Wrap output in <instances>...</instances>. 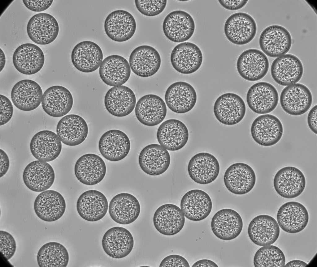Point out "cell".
Masks as SVG:
<instances>
[{
  "label": "cell",
  "mask_w": 317,
  "mask_h": 267,
  "mask_svg": "<svg viewBox=\"0 0 317 267\" xmlns=\"http://www.w3.org/2000/svg\"><path fill=\"white\" fill-rule=\"evenodd\" d=\"M257 27L255 19L246 12H238L230 15L224 25V35L230 43L243 45L251 42L255 37Z\"/></svg>",
  "instance_id": "obj_1"
},
{
  "label": "cell",
  "mask_w": 317,
  "mask_h": 267,
  "mask_svg": "<svg viewBox=\"0 0 317 267\" xmlns=\"http://www.w3.org/2000/svg\"><path fill=\"white\" fill-rule=\"evenodd\" d=\"M246 107L243 99L233 92H226L219 95L215 100L213 112L216 119L228 126L236 125L243 119Z\"/></svg>",
  "instance_id": "obj_2"
},
{
  "label": "cell",
  "mask_w": 317,
  "mask_h": 267,
  "mask_svg": "<svg viewBox=\"0 0 317 267\" xmlns=\"http://www.w3.org/2000/svg\"><path fill=\"white\" fill-rule=\"evenodd\" d=\"M273 186L280 197L292 199L300 196L304 192L306 180L303 172L293 166H286L278 170L273 177Z\"/></svg>",
  "instance_id": "obj_3"
},
{
  "label": "cell",
  "mask_w": 317,
  "mask_h": 267,
  "mask_svg": "<svg viewBox=\"0 0 317 267\" xmlns=\"http://www.w3.org/2000/svg\"><path fill=\"white\" fill-rule=\"evenodd\" d=\"M165 36L175 43L185 42L193 35L195 24L193 17L188 12L177 10L168 13L164 18L162 25Z\"/></svg>",
  "instance_id": "obj_4"
},
{
  "label": "cell",
  "mask_w": 317,
  "mask_h": 267,
  "mask_svg": "<svg viewBox=\"0 0 317 267\" xmlns=\"http://www.w3.org/2000/svg\"><path fill=\"white\" fill-rule=\"evenodd\" d=\"M236 68L239 75L250 82L263 78L267 73L269 63L267 56L261 51L254 48L245 50L238 56Z\"/></svg>",
  "instance_id": "obj_5"
},
{
  "label": "cell",
  "mask_w": 317,
  "mask_h": 267,
  "mask_svg": "<svg viewBox=\"0 0 317 267\" xmlns=\"http://www.w3.org/2000/svg\"><path fill=\"white\" fill-rule=\"evenodd\" d=\"M283 127L276 116L267 114L259 115L252 121L250 127L251 137L258 145L270 147L277 143L283 134Z\"/></svg>",
  "instance_id": "obj_6"
},
{
  "label": "cell",
  "mask_w": 317,
  "mask_h": 267,
  "mask_svg": "<svg viewBox=\"0 0 317 267\" xmlns=\"http://www.w3.org/2000/svg\"><path fill=\"white\" fill-rule=\"evenodd\" d=\"M292 38L289 31L280 25L273 24L265 28L259 38V44L262 51L268 56L278 57L290 50Z\"/></svg>",
  "instance_id": "obj_7"
},
{
  "label": "cell",
  "mask_w": 317,
  "mask_h": 267,
  "mask_svg": "<svg viewBox=\"0 0 317 267\" xmlns=\"http://www.w3.org/2000/svg\"><path fill=\"white\" fill-rule=\"evenodd\" d=\"M171 64L179 73L190 74L201 67L203 61L202 52L195 44L185 42L178 44L172 49L170 55Z\"/></svg>",
  "instance_id": "obj_8"
},
{
  "label": "cell",
  "mask_w": 317,
  "mask_h": 267,
  "mask_svg": "<svg viewBox=\"0 0 317 267\" xmlns=\"http://www.w3.org/2000/svg\"><path fill=\"white\" fill-rule=\"evenodd\" d=\"M246 100L248 107L252 112L258 114H267L276 108L279 96L273 85L268 82H260L249 88Z\"/></svg>",
  "instance_id": "obj_9"
},
{
  "label": "cell",
  "mask_w": 317,
  "mask_h": 267,
  "mask_svg": "<svg viewBox=\"0 0 317 267\" xmlns=\"http://www.w3.org/2000/svg\"><path fill=\"white\" fill-rule=\"evenodd\" d=\"M276 218L280 227L283 231L295 234L300 232L306 227L309 222V214L302 204L290 201L285 202L279 207Z\"/></svg>",
  "instance_id": "obj_10"
},
{
  "label": "cell",
  "mask_w": 317,
  "mask_h": 267,
  "mask_svg": "<svg viewBox=\"0 0 317 267\" xmlns=\"http://www.w3.org/2000/svg\"><path fill=\"white\" fill-rule=\"evenodd\" d=\"M255 173L249 165L243 163H233L226 170L223 182L226 188L236 195H245L254 188L256 182Z\"/></svg>",
  "instance_id": "obj_11"
},
{
  "label": "cell",
  "mask_w": 317,
  "mask_h": 267,
  "mask_svg": "<svg viewBox=\"0 0 317 267\" xmlns=\"http://www.w3.org/2000/svg\"><path fill=\"white\" fill-rule=\"evenodd\" d=\"M312 94L309 88L300 83L284 87L282 91L280 102L282 109L288 114L299 116L306 112L312 103Z\"/></svg>",
  "instance_id": "obj_12"
},
{
  "label": "cell",
  "mask_w": 317,
  "mask_h": 267,
  "mask_svg": "<svg viewBox=\"0 0 317 267\" xmlns=\"http://www.w3.org/2000/svg\"><path fill=\"white\" fill-rule=\"evenodd\" d=\"M104 29L111 40L118 42L126 41L131 38L136 29V23L133 16L122 9L112 11L106 17Z\"/></svg>",
  "instance_id": "obj_13"
},
{
  "label": "cell",
  "mask_w": 317,
  "mask_h": 267,
  "mask_svg": "<svg viewBox=\"0 0 317 267\" xmlns=\"http://www.w3.org/2000/svg\"><path fill=\"white\" fill-rule=\"evenodd\" d=\"M190 178L201 185H206L214 181L220 171L219 162L211 154L201 152L193 155L189 160L187 167Z\"/></svg>",
  "instance_id": "obj_14"
},
{
  "label": "cell",
  "mask_w": 317,
  "mask_h": 267,
  "mask_svg": "<svg viewBox=\"0 0 317 267\" xmlns=\"http://www.w3.org/2000/svg\"><path fill=\"white\" fill-rule=\"evenodd\" d=\"M270 72L272 79L276 83L286 86L299 81L303 74V67L297 57L292 54H286L273 61Z\"/></svg>",
  "instance_id": "obj_15"
},
{
  "label": "cell",
  "mask_w": 317,
  "mask_h": 267,
  "mask_svg": "<svg viewBox=\"0 0 317 267\" xmlns=\"http://www.w3.org/2000/svg\"><path fill=\"white\" fill-rule=\"evenodd\" d=\"M29 38L36 44L45 45L53 42L59 32L58 21L50 14L37 13L29 20L26 26Z\"/></svg>",
  "instance_id": "obj_16"
},
{
  "label": "cell",
  "mask_w": 317,
  "mask_h": 267,
  "mask_svg": "<svg viewBox=\"0 0 317 267\" xmlns=\"http://www.w3.org/2000/svg\"><path fill=\"white\" fill-rule=\"evenodd\" d=\"M197 94L194 88L189 83L179 81L170 84L165 92L167 105L172 112L184 114L191 110L196 104Z\"/></svg>",
  "instance_id": "obj_17"
},
{
  "label": "cell",
  "mask_w": 317,
  "mask_h": 267,
  "mask_svg": "<svg viewBox=\"0 0 317 267\" xmlns=\"http://www.w3.org/2000/svg\"><path fill=\"white\" fill-rule=\"evenodd\" d=\"M129 63L132 71L143 78L151 76L158 70L161 65L160 55L153 47L147 45L139 46L131 52Z\"/></svg>",
  "instance_id": "obj_18"
},
{
  "label": "cell",
  "mask_w": 317,
  "mask_h": 267,
  "mask_svg": "<svg viewBox=\"0 0 317 267\" xmlns=\"http://www.w3.org/2000/svg\"><path fill=\"white\" fill-rule=\"evenodd\" d=\"M211 227L218 238L229 241L237 237L243 227L242 218L239 214L231 209L225 208L217 211L213 216Z\"/></svg>",
  "instance_id": "obj_19"
},
{
  "label": "cell",
  "mask_w": 317,
  "mask_h": 267,
  "mask_svg": "<svg viewBox=\"0 0 317 267\" xmlns=\"http://www.w3.org/2000/svg\"><path fill=\"white\" fill-rule=\"evenodd\" d=\"M103 54L100 46L90 41H84L77 44L71 54L74 67L78 71L89 73L96 70L103 60Z\"/></svg>",
  "instance_id": "obj_20"
},
{
  "label": "cell",
  "mask_w": 317,
  "mask_h": 267,
  "mask_svg": "<svg viewBox=\"0 0 317 267\" xmlns=\"http://www.w3.org/2000/svg\"><path fill=\"white\" fill-rule=\"evenodd\" d=\"M280 227L277 221L268 215L262 214L253 218L247 228L250 241L256 245L263 246L272 244L278 239Z\"/></svg>",
  "instance_id": "obj_21"
},
{
  "label": "cell",
  "mask_w": 317,
  "mask_h": 267,
  "mask_svg": "<svg viewBox=\"0 0 317 267\" xmlns=\"http://www.w3.org/2000/svg\"><path fill=\"white\" fill-rule=\"evenodd\" d=\"M131 148L130 140L122 131L111 129L104 133L100 137L98 148L101 155L106 159L117 162L124 159Z\"/></svg>",
  "instance_id": "obj_22"
},
{
  "label": "cell",
  "mask_w": 317,
  "mask_h": 267,
  "mask_svg": "<svg viewBox=\"0 0 317 267\" xmlns=\"http://www.w3.org/2000/svg\"><path fill=\"white\" fill-rule=\"evenodd\" d=\"M34 210L38 217L47 222H53L61 218L66 209V203L59 192L48 190L41 192L36 198Z\"/></svg>",
  "instance_id": "obj_23"
},
{
  "label": "cell",
  "mask_w": 317,
  "mask_h": 267,
  "mask_svg": "<svg viewBox=\"0 0 317 267\" xmlns=\"http://www.w3.org/2000/svg\"><path fill=\"white\" fill-rule=\"evenodd\" d=\"M171 157L168 151L160 145L151 144L144 147L138 157V163L145 173L151 176L162 174L168 168Z\"/></svg>",
  "instance_id": "obj_24"
},
{
  "label": "cell",
  "mask_w": 317,
  "mask_h": 267,
  "mask_svg": "<svg viewBox=\"0 0 317 267\" xmlns=\"http://www.w3.org/2000/svg\"><path fill=\"white\" fill-rule=\"evenodd\" d=\"M45 61L42 49L37 45L31 43L20 45L15 50L12 61L15 69L20 73L27 75L35 74L43 67Z\"/></svg>",
  "instance_id": "obj_25"
},
{
  "label": "cell",
  "mask_w": 317,
  "mask_h": 267,
  "mask_svg": "<svg viewBox=\"0 0 317 267\" xmlns=\"http://www.w3.org/2000/svg\"><path fill=\"white\" fill-rule=\"evenodd\" d=\"M167 113L164 101L160 97L154 94H147L141 97L135 108L137 119L147 126H154L160 124L165 119Z\"/></svg>",
  "instance_id": "obj_26"
},
{
  "label": "cell",
  "mask_w": 317,
  "mask_h": 267,
  "mask_svg": "<svg viewBox=\"0 0 317 267\" xmlns=\"http://www.w3.org/2000/svg\"><path fill=\"white\" fill-rule=\"evenodd\" d=\"M134 244V239L131 232L121 227L109 229L102 239V246L105 253L115 259L122 258L128 255L132 252Z\"/></svg>",
  "instance_id": "obj_27"
},
{
  "label": "cell",
  "mask_w": 317,
  "mask_h": 267,
  "mask_svg": "<svg viewBox=\"0 0 317 267\" xmlns=\"http://www.w3.org/2000/svg\"><path fill=\"white\" fill-rule=\"evenodd\" d=\"M22 178L26 187L36 192H41L50 189L55 180L54 171L46 162L39 160L29 163L23 171Z\"/></svg>",
  "instance_id": "obj_28"
},
{
  "label": "cell",
  "mask_w": 317,
  "mask_h": 267,
  "mask_svg": "<svg viewBox=\"0 0 317 267\" xmlns=\"http://www.w3.org/2000/svg\"><path fill=\"white\" fill-rule=\"evenodd\" d=\"M153 222L156 230L164 235L176 234L183 229L185 218L181 209L172 204L163 205L158 208L153 215Z\"/></svg>",
  "instance_id": "obj_29"
},
{
  "label": "cell",
  "mask_w": 317,
  "mask_h": 267,
  "mask_svg": "<svg viewBox=\"0 0 317 267\" xmlns=\"http://www.w3.org/2000/svg\"><path fill=\"white\" fill-rule=\"evenodd\" d=\"M106 168L103 160L98 155L88 153L80 156L74 168L75 176L82 184L87 185L97 184L104 178Z\"/></svg>",
  "instance_id": "obj_30"
},
{
  "label": "cell",
  "mask_w": 317,
  "mask_h": 267,
  "mask_svg": "<svg viewBox=\"0 0 317 267\" xmlns=\"http://www.w3.org/2000/svg\"><path fill=\"white\" fill-rule=\"evenodd\" d=\"M136 99L133 91L125 86L114 87L105 95L104 104L107 112L117 117H123L130 114L136 105Z\"/></svg>",
  "instance_id": "obj_31"
},
{
  "label": "cell",
  "mask_w": 317,
  "mask_h": 267,
  "mask_svg": "<svg viewBox=\"0 0 317 267\" xmlns=\"http://www.w3.org/2000/svg\"><path fill=\"white\" fill-rule=\"evenodd\" d=\"M158 142L166 150L176 151L183 148L189 138L187 128L181 121L170 119L163 122L156 132Z\"/></svg>",
  "instance_id": "obj_32"
},
{
  "label": "cell",
  "mask_w": 317,
  "mask_h": 267,
  "mask_svg": "<svg viewBox=\"0 0 317 267\" xmlns=\"http://www.w3.org/2000/svg\"><path fill=\"white\" fill-rule=\"evenodd\" d=\"M180 205L185 216L193 221L205 219L210 214L212 207L210 196L199 189H192L185 193L181 199Z\"/></svg>",
  "instance_id": "obj_33"
},
{
  "label": "cell",
  "mask_w": 317,
  "mask_h": 267,
  "mask_svg": "<svg viewBox=\"0 0 317 267\" xmlns=\"http://www.w3.org/2000/svg\"><path fill=\"white\" fill-rule=\"evenodd\" d=\"M107 200L102 192L95 190L84 192L78 198L76 208L78 214L84 220L95 222L103 218L108 209Z\"/></svg>",
  "instance_id": "obj_34"
},
{
  "label": "cell",
  "mask_w": 317,
  "mask_h": 267,
  "mask_svg": "<svg viewBox=\"0 0 317 267\" xmlns=\"http://www.w3.org/2000/svg\"><path fill=\"white\" fill-rule=\"evenodd\" d=\"M108 211L111 219L122 225H128L134 222L138 218L141 206L137 199L128 193L117 194L111 200Z\"/></svg>",
  "instance_id": "obj_35"
},
{
  "label": "cell",
  "mask_w": 317,
  "mask_h": 267,
  "mask_svg": "<svg viewBox=\"0 0 317 267\" xmlns=\"http://www.w3.org/2000/svg\"><path fill=\"white\" fill-rule=\"evenodd\" d=\"M43 92L39 84L28 79L20 80L13 87L11 94L14 105L24 111H30L37 108L42 100Z\"/></svg>",
  "instance_id": "obj_36"
},
{
  "label": "cell",
  "mask_w": 317,
  "mask_h": 267,
  "mask_svg": "<svg viewBox=\"0 0 317 267\" xmlns=\"http://www.w3.org/2000/svg\"><path fill=\"white\" fill-rule=\"evenodd\" d=\"M44 111L54 117L65 116L71 110L73 100L72 94L66 87L55 85L47 88L44 92L41 100Z\"/></svg>",
  "instance_id": "obj_37"
},
{
  "label": "cell",
  "mask_w": 317,
  "mask_h": 267,
  "mask_svg": "<svg viewBox=\"0 0 317 267\" xmlns=\"http://www.w3.org/2000/svg\"><path fill=\"white\" fill-rule=\"evenodd\" d=\"M29 147L32 154L36 159L50 162L59 156L62 149V144L56 133L50 130H43L33 136Z\"/></svg>",
  "instance_id": "obj_38"
},
{
  "label": "cell",
  "mask_w": 317,
  "mask_h": 267,
  "mask_svg": "<svg viewBox=\"0 0 317 267\" xmlns=\"http://www.w3.org/2000/svg\"><path fill=\"white\" fill-rule=\"evenodd\" d=\"M88 131L85 121L75 114L62 117L58 122L56 128L57 134L61 142L70 146H76L83 142L87 137Z\"/></svg>",
  "instance_id": "obj_39"
},
{
  "label": "cell",
  "mask_w": 317,
  "mask_h": 267,
  "mask_svg": "<svg viewBox=\"0 0 317 267\" xmlns=\"http://www.w3.org/2000/svg\"><path fill=\"white\" fill-rule=\"evenodd\" d=\"M129 63L124 57L118 55L107 56L102 61L99 70L102 81L112 87L121 86L126 83L131 74Z\"/></svg>",
  "instance_id": "obj_40"
},
{
  "label": "cell",
  "mask_w": 317,
  "mask_h": 267,
  "mask_svg": "<svg viewBox=\"0 0 317 267\" xmlns=\"http://www.w3.org/2000/svg\"><path fill=\"white\" fill-rule=\"evenodd\" d=\"M37 260L40 267H66L69 262V255L67 250L62 244L50 242L40 248Z\"/></svg>",
  "instance_id": "obj_41"
},
{
  "label": "cell",
  "mask_w": 317,
  "mask_h": 267,
  "mask_svg": "<svg viewBox=\"0 0 317 267\" xmlns=\"http://www.w3.org/2000/svg\"><path fill=\"white\" fill-rule=\"evenodd\" d=\"M253 262L255 267H279L284 266L286 260L281 250L271 244L259 248L254 255Z\"/></svg>",
  "instance_id": "obj_42"
},
{
  "label": "cell",
  "mask_w": 317,
  "mask_h": 267,
  "mask_svg": "<svg viewBox=\"0 0 317 267\" xmlns=\"http://www.w3.org/2000/svg\"><path fill=\"white\" fill-rule=\"evenodd\" d=\"M167 0H134L137 10L142 15L148 17L156 16L165 9Z\"/></svg>",
  "instance_id": "obj_43"
},
{
  "label": "cell",
  "mask_w": 317,
  "mask_h": 267,
  "mask_svg": "<svg viewBox=\"0 0 317 267\" xmlns=\"http://www.w3.org/2000/svg\"><path fill=\"white\" fill-rule=\"evenodd\" d=\"M0 233V252L8 260L13 256L15 252L16 241L13 236L8 232L1 230Z\"/></svg>",
  "instance_id": "obj_44"
},
{
  "label": "cell",
  "mask_w": 317,
  "mask_h": 267,
  "mask_svg": "<svg viewBox=\"0 0 317 267\" xmlns=\"http://www.w3.org/2000/svg\"><path fill=\"white\" fill-rule=\"evenodd\" d=\"M0 125H4L11 118L13 113V107L10 100L4 95L0 94Z\"/></svg>",
  "instance_id": "obj_45"
},
{
  "label": "cell",
  "mask_w": 317,
  "mask_h": 267,
  "mask_svg": "<svg viewBox=\"0 0 317 267\" xmlns=\"http://www.w3.org/2000/svg\"><path fill=\"white\" fill-rule=\"evenodd\" d=\"M189 267L187 261L183 257L177 254H172L165 257L161 261L159 267Z\"/></svg>",
  "instance_id": "obj_46"
},
{
  "label": "cell",
  "mask_w": 317,
  "mask_h": 267,
  "mask_svg": "<svg viewBox=\"0 0 317 267\" xmlns=\"http://www.w3.org/2000/svg\"><path fill=\"white\" fill-rule=\"evenodd\" d=\"M22 1L24 6L29 10L35 12H41L49 8L53 0H23Z\"/></svg>",
  "instance_id": "obj_47"
},
{
  "label": "cell",
  "mask_w": 317,
  "mask_h": 267,
  "mask_svg": "<svg viewBox=\"0 0 317 267\" xmlns=\"http://www.w3.org/2000/svg\"><path fill=\"white\" fill-rule=\"evenodd\" d=\"M220 5L229 11H234L241 9L247 4L248 0H218Z\"/></svg>",
  "instance_id": "obj_48"
},
{
  "label": "cell",
  "mask_w": 317,
  "mask_h": 267,
  "mask_svg": "<svg viewBox=\"0 0 317 267\" xmlns=\"http://www.w3.org/2000/svg\"><path fill=\"white\" fill-rule=\"evenodd\" d=\"M317 104L314 106L309 112L307 117L308 126L314 134H317Z\"/></svg>",
  "instance_id": "obj_49"
},
{
  "label": "cell",
  "mask_w": 317,
  "mask_h": 267,
  "mask_svg": "<svg viewBox=\"0 0 317 267\" xmlns=\"http://www.w3.org/2000/svg\"><path fill=\"white\" fill-rule=\"evenodd\" d=\"M0 178L3 177L7 172L10 166V160L7 153L0 149Z\"/></svg>",
  "instance_id": "obj_50"
},
{
  "label": "cell",
  "mask_w": 317,
  "mask_h": 267,
  "mask_svg": "<svg viewBox=\"0 0 317 267\" xmlns=\"http://www.w3.org/2000/svg\"><path fill=\"white\" fill-rule=\"evenodd\" d=\"M192 267H218V266L216 263L211 260L207 259H203L196 261L193 264Z\"/></svg>",
  "instance_id": "obj_51"
},
{
  "label": "cell",
  "mask_w": 317,
  "mask_h": 267,
  "mask_svg": "<svg viewBox=\"0 0 317 267\" xmlns=\"http://www.w3.org/2000/svg\"><path fill=\"white\" fill-rule=\"evenodd\" d=\"M308 264L306 262L299 260H293L290 261L284 265L285 267H305Z\"/></svg>",
  "instance_id": "obj_52"
},
{
  "label": "cell",
  "mask_w": 317,
  "mask_h": 267,
  "mask_svg": "<svg viewBox=\"0 0 317 267\" xmlns=\"http://www.w3.org/2000/svg\"><path fill=\"white\" fill-rule=\"evenodd\" d=\"M0 72L3 70L5 65L6 62V58L5 54L2 50L0 48Z\"/></svg>",
  "instance_id": "obj_53"
}]
</instances>
